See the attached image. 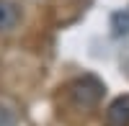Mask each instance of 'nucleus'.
<instances>
[{
	"mask_svg": "<svg viewBox=\"0 0 129 126\" xmlns=\"http://www.w3.org/2000/svg\"><path fill=\"white\" fill-rule=\"evenodd\" d=\"M67 93H70V98L78 103V106L93 108L95 103L101 100V95H103V85H101L93 75H85V77L72 80L70 85H67Z\"/></svg>",
	"mask_w": 129,
	"mask_h": 126,
	"instance_id": "obj_1",
	"label": "nucleus"
},
{
	"mask_svg": "<svg viewBox=\"0 0 129 126\" xmlns=\"http://www.w3.org/2000/svg\"><path fill=\"white\" fill-rule=\"evenodd\" d=\"M106 126H129V93L111 100L106 108Z\"/></svg>",
	"mask_w": 129,
	"mask_h": 126,
	"instance_id": "obj_2",
	"label": "nucleus"
},
{
	"mask_svg": "<svg viewBox=\"0 0 129 126\" xmlns=\"http://www.w3.org/2000/svg\"><path fill=\"white\" fill-rule=\"evenodd\" d=\"M21 23V8L16 0H0V34H8Z\"/></svg>",
	"mask_w": 129,
	"mask_h": 126,
	"instance_id": "obj_3",
	"label": "nucleus"
},
{
	"mask_svg": "<svg viewBox=\"0 0 129 126\" xmlns=\"http://www.w3.org/2000/svg\"><path fill=\"white\" fill-rule=\"evenodd\" d=\"M16 121H18V118H16V113L0 103V126H16Z\"/></svg>",
	"mask_w": 129,
	"mask_h": 126,
	"instance_id": "obj_4",
	"label": "nucleus"
}]
</instances>
